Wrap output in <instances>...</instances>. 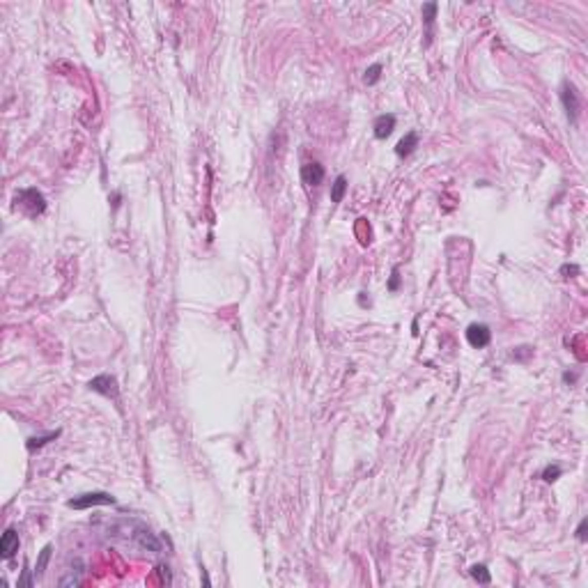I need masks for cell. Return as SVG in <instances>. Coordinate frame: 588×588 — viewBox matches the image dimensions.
<instances>
[{"instance_id": "cell-1", "label": "cell", "mask_w": 588, "mask_h": 588, "mask_svg": "<svg viewBox=\"0 0 588 588\" xmlns=\"http://www.w3.org/2000/svg\"><path fill=\"white\" fill-rule=\"evenodd\" d=\"M14 200H16V207H21L28 216H39L46 209V200L37 189H21Z\"/></svg>"}, {"instance_id": "cell-22", "label": "cell", "mask_w": 588, "mask_h": 588, "mask_svg": "<svg viewBox=\"0 0 588 588\" xmlns=\"http://www.w3.org/2000/svg\"><path fill=\"white\" fill-rule=\"evenodd\" d=\"M561 271H563V274H577L579 267H577V264H572V267H568V264H565V267H563Z\"/></svg>"}, {"instance_id": "cell-9", "label": "cell", "mask_w": 588, "mask_h": 588, "mask_svg": "<svg viewBox=\"0 0 588 588\" xmlns=\"http://www.w3.org/2000/svg\"><path fill=\"white\" fill-rule=\"evenodd\" d=\"M134 538L138 540V544H140V547L150 549V552H161V549H163V547H161V540L156 538L154 533H152L150 528H143V526H140L138 531H136V533H134Z\"/></svg>"}, {"instance_id": "cell-19", "label": "cell", "mask_w": 588, "mask_h": 588, "mask_svg": "<svg viewBox=\"0 0 588 588\" xmlns=\"http://www.w3.org/2000/svg\"><path fill=\"white\" fill-rule=\"evenodd\" d=\"M586 526H588V519H581V522H579V526H577V538L581 540V542L586 540Z\"/></svg>"}, {"instance_id": "cell-3", "label": "cell", "mask_w": 588, "mask_h": 588, "mask_svg": "<svg viewBox=\"0 0 588 588\" xmlns=\"http://www.w3.org/2000/svg\"><path fill=\"white\" fill-rule=\"evenodd\" d=\"M561 101H563V108H565V115H568V120L577 122L579 117V108H581V101H579V92L577 88H574L572 83H568L565 80L563 83V90H561Z\"/></svg>"}, {"instance_id": "cell-20", "label": "cell", "mask_w": 588, "mask_h": 588, "mask_svg": "<svg viewBox=\"0 0 588 588\" xmlns=\"http://www.w3.org/2000/svg\"><path fill=\"white\" fill-rule=\"evenodd\" d=\"M398 285H400V274H398V269H393V276H391L389 289H391V292H395V289H398Z\"/></svg>"}, {"instance_id": "cell-12", "label": "cell", "mask_w": 588, "mask_h": 588, "mask_svg": "<svg viewBox=\"0 0 588 588\" xmlns=\"http://www.w3.org/2000/svg\"><path fill=\"white\" fill-rule=\"evenodd\" d=\"M434 14H437V3H428V5H423V21H425V25H428V37H432Z\"/></svg>"}, {"instance_id": "cell-10", "label": "cell", "mask_w": 588, "mask_h": 588, "mask_svg": "<svg viewBox=\"0 0 588 588\" xmlns=\"http://www.w3.org/2000/svg\"><path fill=\"white\" fill-rule=\"evenodd\" d=\"M416 147H418V134H416V131H409V134L398 143V147H395V154H398V156H409L411 152L416 150Z\"/></svg>"}, {"instance_id": "cell-14", "label": "cell", "mask_w": 588, "mask_h": 588, "mask_svg": "<svg viewBox=\"0 0 588 588\" xmlns=\"http://www.w3.org/2000/svg\"><path fill=\"white\" fill-rule=\"evenodd\" d=\"M60 437V430H55V432H49L46 437H32L30 441H28V450H35V448H41L44 444H49L51 439H58Z\"/></svg>"}, {"instance_id": "cell-21", "label": "cell", "mask_w": 588, "mask_h": 588, "mask_svg": "<svg viewBox=\"0 0 588 588\" xmlns=\"http://www.w3.org/2000/svg\"><path fill=\"white\" fill-rule=\"evenodd\" d=\"M159 574L163 577L165 583H170V572H168V568H165V565H159Z\"/></svg>"}, {"instance_id": "cell-11", "label": "cell", "mask_w": 588, "mask_h": 588, "mask_svg": "<svg viewBox=\"0 0 588 588\" xmlns=\"http://www.w3.org/2000/svg\"><path fill=\"white\" fill-rule=\"evenodd\" d=\"M345 193H347V177H345V175H338L335 182L331 184V202H340V200L345 198Z\"/></svg>"}, {"instance_id": "cell-18", "label": "cell", "mask_w": 588, "mask_h": 588, "mask_svg": "<svg viewBox=\"0 0 588 588\" xmlns=\"http://www.w3.org/2000/svg\"><path fill=\"white\" fill-rule=\"evenodd\" d=\"M531 354H533V347H517V349L513 352V359H517V361H526Z\"/></svg>"}, {"instance_id": "cell-17", "label": "cell", "mask_w": 588, "mask_h": 588, "mask_svg": "<svg viewBox=\"0 0 588 588\" xmlns=\"http://www.w3.org/2000/svg\"><path fill=\"white\" fill-rule=\"evenodd\" d=\"M558 476H561V467H558V464H549V467L542 471V478L547 480V483H554V480H558Z\"/></svg>"}, {"instance_id": "cell-7", "label": "cell", "mask_w": 588, "mask_h": 588, "mask_svg": "<svg viewBox=\"0 0 588 588\" xmlns=\"http://www.w3.org/2000/svg\"><path fill=\"white\" fill-rule=\"evenodd\" d=\"M301 180H304V184H308V186L322 184V180H324V165H319L317 161L301 165Z\"/></svg>"}, {"instance_id": "cell-13", "label": "cell", "mask_w": 588, "mask_h": 588, "mask_svg": "<svg viewBox=\"0 0 588 588\" xmlns=\"http://www.w3.org/2000/svg\"><path fill=\"white\" fill-rule=\"evenodd\" d=\"M471 577H474L478 583H489V581H492V574H489L487 565H483V563H478V565L471 568Z\"/></svg>"}, {"instance_id": "cell-8", "label": "cell", "mask_w": 588, "mask_h": 588, "mask_svg": "<svg viewBox=\"0 0 588 588\" xmlns=\"http://www.w3.org/2000/svg\"><path fill=\"white\" fill-rule=\"evenodd\" d=\"M372 129H374V138H379V140H384V138H389L391 134H393V129H395V115H379L377 120H374V124H372Z\"/></svg>"}, {"instance_id": "cell-6", "label": "cell", "mask_w": 588, "mask_h": 588, "mask_svg": "<svg viewBox=\"0 0 588 588\" xmlns=\"http://www.w3.org/2000/svg\"><path fill=\"white\" fill-rule=\"evenodd\" d=\"M16 552H19V533H16L14 528H7L5 533H3V538H0V556L5 558V561H10Z\"/></svg>"}, {"instance_id": "cell-5", "label": "cell", "mask_w": 588, "mask_h": 588, "mask_svg": "<svg viewBox=\"0 0 588 588\" xmlns=\"http://www.w3.org/2000/svg\"><path fill=\"white\" fill-rule=\"evenodd\" d=\"M467 340L471 347H487L489 340H492V331H489V326L485 324H471L467 329Z\"/></svg>"}, {"instance_id": "cell-2", "label": "cell", "mask_w": 588, "mask_h": 588, "mask_svg": "<svg viewBox=\"0 0 588 588\" xmlns=\"http://www.w3.org/2000/svg\"><path fill=\"white\" fill-rule=\"evenodd\" d=\"M113 503H117V501L108 492H88L67 501V506L74 510H88V508H95V506H113Z\"/></svg>"}, {"instance_id": "cell-23", "label": "cell", "mask_w": 588, "mask_h": 588, "mask_svg": "<svg viewBox=\"0 0 588 588\" xmlns=\"http://www.w3.org/2000/svg\"><path fill=\"white\" fill-rule=\"evenodd\" d=\"M563 379H565V382H574V379H577V374H570V372H565V374H563Z\"/></svg>"}, {"instance_id": "cell-16", "label": "cell", "mask_w": 588, "mask_h": 588, "mask_svg": "<svg viewBox=\"0 0 588 588\" xmlns=\"http://www.w3.org/2000/svg\"><path fill=\"white\" fill-rule=\"evenodd\" d=\"M379 76H382V65H372V67H368L365 69V76H363V83L365 85H374L379 80Z\"/></svg>"}, {"instance_id": "cell-15", "label": "cell", "mask_w": 588, "mask_h": 588, "mask_svg": "<svg viewBox=\"0 0 588 588\" xmlns=\"http://www.w3.org/2000/svg\"><path fill=\"white\" fill-rule=\"evenodd\" d=\"M51 552H53V547H51V544H46V547L41 549L39 561H37V568L32 570V572H35V577H39V574L46 570V563H49V558H51Z\"/></svg>"}, {"instance_id": "cell-4", "label": "cell", "mask_w": 588, "mask_h": 588, "mask_svg": "<svg viewBox=\"0 0 588 588\" xmlns=\"http://www.w3.org/2000/svg\"><path fill=\"white\" fill-rule=\"evenodd\" d=\"M90 386L92 391H97V393L106 395V398H117V379L113 377V374H99V377L90 379Z\"/></svg>"}]
</instances>
